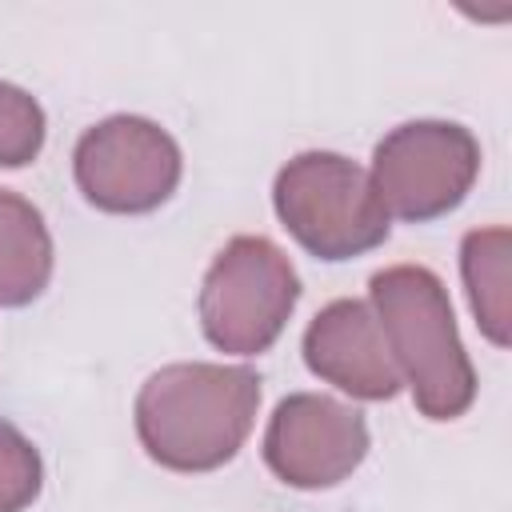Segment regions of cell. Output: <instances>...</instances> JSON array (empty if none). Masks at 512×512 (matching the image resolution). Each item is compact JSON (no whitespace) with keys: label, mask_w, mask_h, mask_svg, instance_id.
I'll return each mask as SVG.
<instances>
[{"label":"cell","mask_w":512,"mask_h":512,"mask_svg":"<svg viewBox=\"0 0 512 512\" xmlns=\"http://www.w3.org/2000/svg\"><path fill=\"white\" fill-rule=\"evenodd\" d=\"M72 176L80 196L108 216H144L172 200L184 176L180 144L148 116H108L72 148Z\"/></svg>","instance_id":"cell-6"},{"label":"cell","mask_w":512,"mask_h":512,"mask_svg":"<svg viewBox=\"0 0 512 512\" xmlns=\"http://www.w3.org/2000/svg\"><path fill=\"white\" fill-rule=\"evenodd\" d=\"M48 136L44 108L20 84L0 80V168H28Z\"/></svg>","instance_id":"cell-11"},{"label":"cell","mask_w":512,"mask_h":512,"mask_svg":"<svg viewBox=\"0 0 512 512\" xmlns=\"http://www.w3.org/2000/svg\"><path fill=\"white\" fill-rule=\"evenodd\" d=\"M368 304L416 412L428 420L464 416L476 400V368L460 344L444 280L424 264H392L372 272Z\"/></svg>","instance_id":"cell-2"},{"label":"cell","mask_w":512,"mask_h":512,"mask_svg":"<svg viewBox=\"0 0 512 512\" xmlns=\"http://www.w3.org/2000/svg\"><path fill=\"white\" fill-rule=\"evenodd\" d=\"M460 276L468 288V304L476 328L508 348V228H472L460 240Z\"/></svg>","instance_id":"cell-10"},{"label":"cell","mask_w":512,"mask_h":512,"mask_svg":"<svg viewBox=\"0 0 512 512\" xmlns=\"http://www.w3.org/2000/svg\"><path fill=\"white\" fill-rule=\"evenodd\" d=\"M296 304L300 276L268 236H232L208 264L196 296L204 340L228 356L268 352Z\"/></svg>","instance_id":"cell-4"},{"label":"cell","mask_w":512,"mask_h":512,"mask_svg":"<svg viewBox=\"0 0 512 512\" xmlns=\"http://www.w3.org/2000/svg\"><path fill=\"white\" fill-rule=\"evenodd\" d=\"M272 208L288 236L328 264L368 256L392 232L368 168L324 148L300 152L276 172Z\"/></svg>","instance_id":"cell-3"},{"label":"cell","mask_w":512,"mask_h":512,"mask_svg":"<svg viewBox=\"0 0 512 512\" xmlns=\"http://www.w3.org/2000/svg\"><path fill=\"white\" fill-rule=\"evenodd\" d=\"M56 268L52 232L32 200L0 188V308H28L44 296Z\"/></svg>","instance_id":"cell-9"},{"label":"cell","mask_w":512,"mask_h":512,"mask_svg":"<svg viewBox=\"0 0 512 512\" xmlns=\"http://www.w3.org/2000/svg\"><path fill=\"white\" fill-rule=\"evenodd\" d=\"M368 176L388 220L432 224L468 200L480 176V140L456 120H408L384 132Z\"/></svg>","instance_id":"cell-5"},{"label":"cell","mask_w":512,"mask_h":512,"mask_svg":"<svg viewBox=\"0 0 512 512\" xmlns=\"http://www.w3.org/2000/svg\"><path fill=\"white\" fill-rule=\"evenodd\" d=\"M44 460L40 448L0 416V512H24L40 500Z\"/></svg>","instance_id":"cell-12"},{"label":"cell","mask_w":512,"mask_h":512,"mask_svg":"<svg viewBox=\"0 0 512 512\" xmlns=\"http://www.w3.org/2000/svg\"><path fill=\"white\" fill-rule=\"evenodd\" d=\"M300 352L312 376L348 392L352 400H392L404 384L368 300L344 296L324 304L308 320Z\"/></svg>","instance_id":"cell-8"},{"label":"cell","mask_w":512,"mask_h":512,"mask_svg":"<svg viewBox=\"0 0 512 512\" xmlns=\"http://www.w3.org/2000/svg\"><path fill=\"white\" fill-rule=\"evenodd\" d=\"M260 408V376L248 364L180 360L156 368L132 404L140 448L168 472H216L244 448Z\"/></svg>","instance_id":"cell-1"},{"label":"cell","mask_w":512,"mask_h":512,"mask_svg":"<svg viewBox=\"0 0 512 512\" xmlns=\"http://www.w3.org/2000/svg\"><path fill=\"white\" fill-rule=\"evenodd\" d=\"M368 448H372V432L364 412L324 392L284 396L264 428L268 472L300 492L344 484L364 464Z\"/></svg>","instance_id":"cell-7"}]
</instances>
